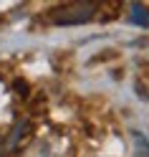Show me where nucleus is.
<instances>
[{
  "mask_svg": "<svg viewBox=\"0 0 149 157\" xmlns=\"http://www.w3.org/2000/svg\"><path fill=\"white\" fill-rule=\"evenodd\" d=\"M96 10H99L96 3H63L48 13V21L56 25H78L88 23Z\"/></svg>",
  "mask_w": 149,
  "mask_h": 157,
  "instance_id": "f257e3e1",
  "label": "nucleus"
},
{
  "mask_svg": "<svg viewBox=\"0 0 149 157\" xmlns=\"http://www.w3.org/2000/svg\"><path fill=\"white\" fill-rule=\"evenodd\" d=\"M129 13H132V18H129L132 23H136V25H149V10H147L144 5L134 3L132 8H129Z\"/></svg>",
  "mask_w": 149,
  "mask_h": 157,
  "instance_id": "f03ea898",
  "label": "nucleus"
}]
</instances>
